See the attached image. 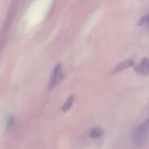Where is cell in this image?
Segmentation results:
<instances>
[{
	"label": "cell",
	"instance_id": "cell-1",
	"mask_svg": "<svg viewBox=\"0 0 149 149\" xmlns=\"http://www.w3.org/2000/svg\"><path fill=\"white\" fill-rule=\"evenodd\" d=\"M148 131L142 127L141 125L137 126L132 132V142L137 146H142L144 145L147 139Z\"/></svg>",
	"mask_w": 149,
	"mask_h": 149
},
{
	"label": "cell",
	"instance_id": "cell-2",
	"mask_svg": "<svg viewBox=\"0 0 149 149\" xmlns=\"http://www.w3.org/2000/svg\"><path fill=\"white\" fill-rule=\"evenodd\" d=\"M61 79H62V66L61 64L58 63V65H56L54 69L53 70L52 74H51L49 83H48V88L50 90L53 88L56 84L59 83Z\"/></svg>",
	"mask_w": 149,
	"mask_h": 149
},
{
	"label": "cell",
	"instance_id": "cell-3",
	"mask_svg": "<svg viewBox=\"0 0 149 149\" xmlns=\"http://www.w3.org/2000/svg\"><path fill=\"white\" fill-rule=\"evenodd\" d=\"M134 71L142 75H148L149 74V59L143 58L140 64L134 66Z\"/></svg>",
	"mask_w": 149,
	"mask_h": 149
},
{
	"label": "cell",
	"instance_id": "cell-4",
	"mask_svg": "<svg viewBox=\"0 0 149 149\" xmlns=\"http://www.w3.org/2000/svg\"><path fill=\"white\" fill-rule=\"evenodd\" d=\"M134 65V63L132 60L128 59L126 60V61H123V62L118 63L115 68H113V71H112V74H118V73L121 72V71H124V70L127 69V68H130V67L133 66Z\"/></svg>",
	"mask_w": 149,
	"mask_h": 149
},
{
	"label": "cell",
	"instance_id": "cell-5",
	"mask_svg": "<svg viewBox=\"0 0 149 149\" xmlns=\"http://www.w3.org/2000/svg\"><path fill=\"white\" fill-rule=\"evenodd\" d=\"M103 134V131L100 127H94L90 131V137L92 139H97Z\"/></svg>",
	"mask_w": 149,
	"mask_h": 149
},
{
	"label": "cell",
	"instance_id": "cell-6",
	"mask_svg": "<svg viewBox=\"0 0 149 149\" xmlns=\"http://www.w3.org/2000/svg\"><path fill=\"white\" fill-rule=\"evenodd\" d=\"M74 100V96L72 95L70 96V97H69L68 99L67 100V101L64 103V104L63 105V106L61 107V111H68L69 109L71 108V106H72Z\"/></svg>",
	"mask_w": 149,
	"mask_h": 149
},
{
	"label": "cell",
	"instance_id": "cell-7",
	"mask_svg": "<svg viewBox=\"0 0 149 149\" xmlns=\"http://www.w3.org/2000/svg\"><path fill=\"white\" fill-rule=\"evenodd\" d=\"M148 23H149V15H146L143 16V17L138 20L137 24H138L139 26H143V25Z\"/></svg>",
	"mask_w": 149,
	"mask_h": 149
},
{
	"label": "cell",
	"instance_id": "cell-8",
	"mask_svg": "<svg viewBox=\"0 0 149 149\" xmlns=\"http://www.w3.org/2000/svg\"><path fill=\"white\" fill-rule=\"evenodd\" d=\"M13 122H14V116H13V115H10V116H9L8 119H7V126H6L7 130L10 129V128L13 126Z\"/></svg>",
	"mask_w": 149,
	"mask_h": 149
},
{
	"label": "cell",
	"instance_id": "cell-9",
	"mask_svg": "<svg viewBox=\"0 0 149 149\" xmlns=\"http://www.w3.org/2000/svg\"><path fill=\"white\" fill-rule=\"evenodd\" d=\"M140 125H141V126L143 127V128H144L145 130L149 131V117L148 118V119H146V120L145 121L143 124H141Z\"/></svg>",
	"mask_w": 149,
	"mask_h": 149
},
{
	"label": "cell",
	"instance_id": "cell-10",
	"mask_svg": "<svg viewBox=\"0 0 149 149\" xmlns=\"http://www.w3.org/2000/svg\"><path fill=\"white\" fill-rule=\"evenodd\" d=\"M148 24H149V23H148Z\"/></svg>",
	"mask_w": 149,
	"mask_h": 149
}]
</instances>
